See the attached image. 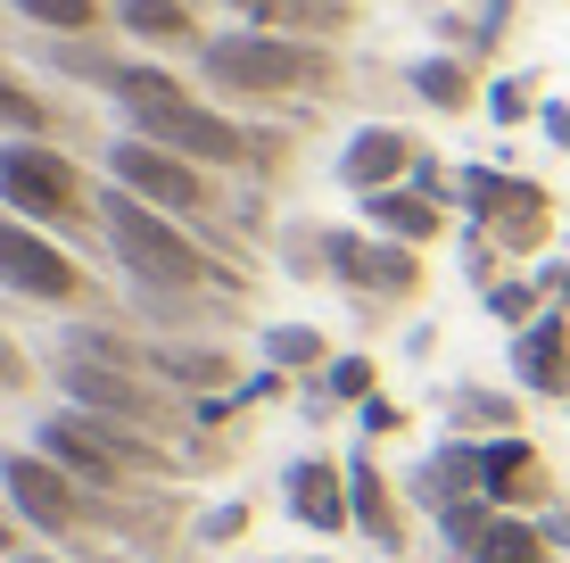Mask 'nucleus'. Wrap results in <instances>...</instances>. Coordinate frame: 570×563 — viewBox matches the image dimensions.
Instances as JSON below:
<instances>
[{"label": "nucleus", "instance_id": "obj_18", "mask_svg": "<svg viewBox=\"0 0 570 563\" xmlns=\"http://www.w3.org/2000/svg\"><path fill=\"white\" fill-rule=\"evenodd\" d=\"M116 26H125L132 42H199L190 0H116Z\"/></svg>", "mask_w": 570, "mask_h": 563}, {"label": "nucleus", "instance_id": "obj_17", "mask_svg": "<svg viewBox=\"0 0 570 563\" xmlns=\"http://www.w3.org/2000/svg\"><path fill=\"white\" fill-rule=\"evenodd\" d=\"M347 506H356V522H364V538H372V547H397V538H405V522H397V506H389V481L372 473L364 456L347 464Z\"/></svg>", "mask_w": 570, "mask_h": 563}, {"label": "nucleus", "instance_id": "obj_15", "mask_svg": "<svg viewBox=\"0 0 570 563\" xmlns=\"http://www.w3.org/2000/svg\"><path fill=\"white\" fill-rule=\"evenodd\" d=\"M364 224L372 232H381V241H405V249H414V241H439V200H430V191H372V200H364Z\"/></svg>", "mask_w": 570, "mask_h": 563}, {"label": "nucleus", "instance_id": "obj_27", "mask_svg": "<svg viewBox=\"0 0 570 563\" xmlns=\"http://www.w3.org/2000/svg\"><path fill=\"white\" fill-rule=\"evenodd\" d=\"M488 108H497L504 125H513V116H529V84H497V91H488Z\"/></svg>", "mask_w": 570, "mask_h": 563}, {"label": "nucleus", "instance_id": "obj_3", "mask_svg": "<svg viewBox=\"0 0 570 563\" xmlns=\"http://www.w3.org/2000/svg\"><path fill=\"white\" fill-rule=\"evenodd\" d=\"M0 200L26 224H67L83 207V174H75V158H58L50 142H0Z\"/></svg>", "mask_w": 570, "mask_h": 563}, {"label": "nucleus", "instance_id": "obj_7", "mask_svg": "<svg viewBox=\"0 0 570 563\" xmlns=\"http://www.w3.org/2000/svg\"><path fill=\"white\" fill-rule=\"evenodd\" d=\"M58 381H67V398L83 406V415H100V423H132V431H157V423H166V398H157L149 381H132V365L67 357V365H58Z\"/></svg>", "mask_w": 570, "mask_h": 563}, {"label": "nucleus", "instance_id": "obj_22", "mask_svg": "<svg viewBox=\"0 0 570 563\" xmlns=\"http://www.w3.org/2000/svg\"><path fill=\"white\" fill-rule=\"evenodd\" d=\"M17 17H26V26H50V33H67V42H75V33H100V0H17Z\"/></svg>", "mask_w": 570, "mask_h": 563}, {"label": "nucleus", "instance_id": "obj_21", "mask_svg": "<svg viewBox=\"0 0 570 563\" xmlns=\"http://www.w3.org/2000/svg\"><path fill=\"white\" fill-rule=\"evenodd\" d=\"M414 91H422L430 108H471V100H480L463 58H422V67H414Z\"/></svg>", "mask_w": 570, "mask_h": 563}, {"label": "nucleus", "instance_id": "obj_29", "mask_svg": "<svg viewBox=\"0 0 570 563\" xmlns=\"http://www.w3.org/2000/svg\"><path fill=\"white\" fill-rule=\"evenodd\" d=\"M546 133H554V142L570 149V108H546Z\"/></svg>", "mask_w": 570, "mask_h": 563}, {"label": "nucleus", "instance_id": "obj_4", "mask_svg": "<svg viewBox=\"0 0 570 563\" xmlns=\"http://www.w3.org/2000/svg\"><path fill=\"white\" fill-rule=\"evenodd\" d=\"M0 290L42 299V307H67V299H83V265H75L58 241H42V224L0 216Z\"/></svg>", "mask_w": 570, "mask_h": 563}, {"label": "nucleus", "instance_id": "obj_10", "mask_svg": "<svg viewBox=\"0 0 570 563\" xmlns=\"http://www.w3.org/2000/svg\"><path fill=\"white\" fill-rule=\"evenodd\" d=\"M42 456L58 464V473H75V481H125L132 464L116 456V439H108V423L100 415H83V406H67V415H50L42 423Z\"/></svg>", "mask_w": 570, "mask_h": 563}, {"label": "nucleus", "instance_id": "obj_6", "mask_svg": "<svg viewBox=\"0 0 570 563\" xmlns=\"http://www.w3.org/2000/svg\"><path fill=\"white\" fill-rule=\"evenodd\" d=\"M0 489H9L17 522H33V531H50V538H67L75 522H83V481L58 473L42 448H33V456H26V448L0 456Z\"/></svg>", "mask_w": 570, "mask_h": 563}, {"label": "nucleus", "instance_id": "obj_20", "mask_svg": "<svg viewBox=\"0 0 570 563\" xmlns=\"http://www.w3.org/2000/svg\"><path fill=\"white\" fill-rule=\"evenodd\" d=\"M0 125H9L17 142H42V133H58V108L26 84V75H9V67H0Z\"/></svg>", "mask_w": 570, "mask_h": 563}, {"label": "nucleus", "instance_id": "obj_19", "mask_svg": "<svg viewBox=\"0 0 570 563\" xmlns=\"http://www.w3.org/2000/svg\"><path fill=\"white\" fill-rule=\"evenodd\" d=\"M471 563H546V531L521 514H497L480 538H471Z\"/></svg>", "mask_w": 570, "mask_h": 563}, {"label": "nucleus", "instance_id": "obj_14", "mask_svg": "<svg viewBox=\"0 0 570 563\" xmlns=\"http://www.w3.org/2000/svg\"><path fill=\"white\" fill-rule=\"evenodd\" d=\"M546 489V464L529 439H497V448H480V497L488 506H521V497Z\"/></svg>", "mask_w": 570, "mask_h": 563}, {"label": "nucleus", "instance_id": "obj_5", "mask_svg": "<svg viewBox=\"0 0 570 563\" xmlns=\"http://www.w3.org/2000/svg\"><path fill=\"white\" fill-rule=\"evenodd\" d=\"M108 174H116V191H132V200L166 207V216H190V207H207V174L190 166V158H174V149L141 142V133H125V142L108 149Z\"/></svg>", "mask_w": 570, "mask_h": 563}, {"label": "nucleus", "instance_id": "obj_26", "mask_svg": "<svg viewBox=\"0 0 570 563\" xmlns=\"http://www.w3.org/2000/svg\"><path fill=\"white\" fill-rule=\"evenodd\" d=\"M372 390V365L364 357H340V365H331V398H364Z\"/></svg>", "mask_w": 570, "mask_h": 563}, {"label": "nucleus", "instance_id": "obj_2", "mask_svg": "<svg viewBox=\"0 0 570 563\" xmlns=\"http://www.w3.org/2000/svg\"><path fill=\"white\" fill-rule=\"evenodd\" d=\"M207 84L215 91H248V100H282V91H314L331 75L323 42H289V33H265V26H240V33H215L199 50Z\"/></svg>", "mask_w": 570, "mask_h": 563}, {"label": "nucleus", "instance_id": "obj_23", "mask_svg": "<svg viewBox=\"0 0 570 563\" xmlns=\"http://www.w3.org/2000/svg\"><path fill=\"white\" fill-rule=\"evenodd\" d=\"M265 357H273V373H289V365H323V332H306V323H273Z\"/></svg>", "mask_w": 570, "mask_h": 563}, {"label": "nucleus", "instance_id": "obj_30", "mask_svg": "<svg viewBox=\"0 0 570 563\" xmlns=\"http://www.w3.org/2000/svg\"><path fill=\"white\" fill-rule=\"evenodd\" d=\"M26 563H58V555H26Z\"/></svg>", "mask_w": 570, "mask_h": 563}, {"label": "nucleus", "instance_id": "obj_24", "mask_svg": "<svg viewBox=\"0 0 570 563\" xmlns=\"http://www.w3.org/2000/svg\"><path fill=\"white\" fill-rule=\"evenodd\" d=\"M488 307H497V323L529 332V307H538V290H529V282H504V290H488Z\"/></svg>", "mask_w": 570, "mask_h": 563}, {"label": "nucleus", "instance_id": "obj_28", "mask_svg": "<svg viewBox=\"0 0 570 563\" xmlns=\"http://www.w3.org/2000/svg\"><path fill=\"white\" fill-rule=\"evenodd\" d=\"M224 9H240L248 26H273V17H289V0H224Z\"/></svg>", "mask_w": 570, "mask_h": 563}, {"label": "nucleus", "instance_id": "obj_16", "mask_svg": "<svg viewBox=\"0 0 570 563\" xmlns=\"http://www.w3.org/2000/svg\"><path fill=\"white\" fill-rule=\"evenodd\" d=\"M149 373H166V390H224L232 357H215V348H183V340H157L149 348Z\"/></svg>", "mask_w": 570, "mask_h": 563}, {"label": "nucleus", "instance_id": "obj_8", "mask_svg": "<svg viewBox=\"0 0 570 563\" xmlns=\"http://www.w3.org/2000/svg\"><path fill=\"white\" fill-rule=\"evenodd\" d=\"M132 133L157 142V149H174V158H190V166H240V158H248V133L232 125V116L199 108V100L157 108V116H132Z\"/></svg>", "mask_w": 570, "mask_h": 563}, {"label": "nucleus", "instance_id": "obj_25", "mask_svg": "<svg viewBox=\"0 0 570 563\" xmlns=\"http://www.w3.org/2000/svg\"><path fill=\"white\" fill-rule=\"evenodd\" d=\"M17 390H33V357L0 332V398H17Z\"/></svg>", "mask_w": 570, "mask_h": 563}, {"label": "nucleus", "instance_id": "obj_31", "mask_svg": "<svg viewBox=\"0 0 570 563\" xmlns=\"http://www.w3.org/2000/svg\"><path fill=\"white\" fill-rule=\"evenodd\" d=\"M0 547H9V522H0Z\"/></svg>", "mask_w": 570, "mask_h": 563}, {"label": "nucleus", "instance_id": "obj_9", "mask_svg": "<svg viewBox=\"0 0 570 563\" xmlns=\"http://www.w3.org/2000/svg\"><path fill=\"white\" fill-rule=\"evenodd\" d=\"M323 265L347 290H372V299H405L422 282V258L405 241H364V232H323Z\"/></svg>", "mask_w": 570, "mask_h": 563}, {"label": "nucleus", "instance_id": "obj_1", "mask_svg": "<svg viewBox=\"0 0 570 563\" xmlns=\"http://www.w3.org/2000/svg\"><path fill=\"white\" fill-rule=\"evenodd\" d=\"M100 232H108L116 265H125L132 282H149V290H199L207 282V249L190 241L166 207L132 200V191H116V183L100 191Z\"/></svg>", "mask_w": 570, "mask_h": 563}, {"label": "nucleus", "instance_id": "obj_11", "mask_svg": "<svg viewBox=\"0 0 570 563\" xmlns=\"http://www.w3.org/2000/svg\"><path fill=\"white\" fill-rule=\"evenodd\" d=\"M422 158H414V133H397V125H364L356 142L340 149V183L347 191H397V174H414Z\"/></svg>", "mask_w": 570, "mask_h": 563}, {"label": "nucleus", "instance_id": "obj_12", "mask_svg": "<svg viewBox=\"0 0 570 563\" xmlns=\"http://www.w3.org/2000/svg\"><path fill=\"white\" fill-rule=\"evenodd\" d=\"M513 373L538 398H570V316H538L529 332H513Z\"/></svg>", "mask_w": 570, "mask_h": 563}, {"label": "nucleus", "instance_id": "obj_13", "mask_svg": "<svg viewBox=\"0 0 570 563\" xmlns=\"http://www.w3.org/2000/svg\"><path fill=\"white\" fill-rule=\"evenodd\" d=\"M289 514H298L306 531H347V522H356V506H347V473H331L323 456L289 464Z\"/></svg>", "mask_w": 570, "mask_h": 563}]
</instances>
